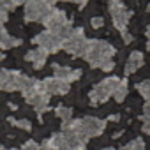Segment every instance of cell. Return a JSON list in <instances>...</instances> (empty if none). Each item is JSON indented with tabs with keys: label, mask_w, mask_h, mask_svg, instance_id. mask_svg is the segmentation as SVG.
I'll return each instance as SVG.
<instances>
[{
	"label": "cell",
	"mask_w": 150,
	"mask_h": 150,
	"mask_svg": "<svg viewBox=\"0 0 150 150\" xmlns=\"http://www.w3.org/2000/svg\"><path fill=\"white\" fill-rule=\"evenodd\" d=\"M115 48L110 44V42H106V41H97V39H90L88 41V50H87V53H85V60L92 65V67H103V64L104 62H108V60H113L111 57L115 55Z\"/></svg>",
	"instance_id": "1"
},
{
	"label": "cell",
	"mask_w": 150,
	"mask_h": 150,
	"mask_svg": "<svg viewBox=\"0 0 150 150\" xmlns=\"http://www.w3.org/2000/svg\"><path fill=\"white\" fill-rule=\"evenodd\" d=\"M118 85H120V80H118L117 76H108V78H104L101 83H97V85L90 90V94H88L90 103H92L94 106L106 103V101L113 96V92L117 90Z\"/></svg>",
	"instance_id": "2"
},
{
	"label": "cell",
	"mask_w": 150,
	"mask_h": 150,
	"mask_svg": "<svg viewBox=\"0 0 150 150\" xmlns=\"http://www.w3.org/2000/svg\"><path fill=\"white\" fill-rule=\"evenodd\" d=\"M55 11V6L51 2H42V0H32L25 4V20L27 21H39L44 23L50 14Z\"/></svg>",
	"instance_id": "3"
},
{
	"label": "cell",
	"mask_w": 150,
	"mask_h": 150,
	"mask_svg": "<svg viewBox=\"0 0 150 150\" xmlns=\"http://www.w3.org/2000/svg\"><path fill=\"white\" fill-rule=\"evenodd\" d=\"M62 48L67 53L74 55V57H85V53L88 50V39L85 37V34H83L81 28H76V30H74V34L69 39L64 41Z\"/></svg>",
	"instance_id": "4"
},
{
	"label": "cell",
	"mask_w": 150,
	"mask_h": 150,
	"mask_svg": "<svg viewBox=\"0 0 150 150\" xmlns=\"http://www.w3.org/2000/svg\"><path fill=\"white\" fill-rule=\"evenodd\" d=\"M32 42L37 44V46H39L41 50H44L46 53H57V51L62 50V44H64V41H62L58 35H55V34H51V32H48V30L37 34V35L32 39Z\"/></svg>",
	"instance_id": "5"
},
{
	"label": "cell",
	"mask_w": 150,
	"mask_h": 150,
	"mask_svg": "<svg viewBox=\"0 0 150 150\" xmlns=\"http://www.w3.org/2000/svg\"><path fill=\"white\" fill-rule=\"evenodd\" d=\"M110 13H111V21H113V25H115V28L122 34V32H125V27H127V23H129V20H131V11H127L125 9V6L122 4V2H110Z\"/></svg>",
	"instance_id": "6"
},
{
	"label": "cell",
	"mask_w": 150,
	"mask_h": 150,
	"mask_svg": "<svg viewBox=\"0 0 150 150\" xmlns=\"http://www.w3.org/2000/svg\"><path fill=\"white\" fill-rule=\"evenodd\" d=\"M80 120H81V131L88 139L96 138V136H101L104 132V127H106L104 120L96 118V117H85V118H80Z\"/></svg>",
	"instance_id": "7"
},
{
	"label": "cell",
	"mask_w": 150,
	"mask_h": 150,
	"mask_svg": "<svg viewBox=\"0 0 150 150\" xmlns=\"http://www.w3.org/2000/svg\"><path fill=\"white\" fill-rule=\"evenodd\" d=\"M41 88H42V94L46 96H62V94H67L71 90V85L65 83V81H60L57 80L55 76L53 78H46L41 81Z\"/></svg>",
	"instance_id": "8"
},
{
	"label": "cell",
	"mask_w": 150,
	"mask_h": 150,
	"mask_svg": "<svg viewBox=\"0 0 150 150\" xmlns=\"http://www.w3.org/2000/svg\"><path fill=\"white\" fill-rule=\"evenodd\" d=\"M67 23H71L69 20H67V16H65V13L64 11H58V9H55L51 14H50V18L44 21V27H46V30L48 32H51V34H58Z\"/></svg>",
	"instance_id": "9"
},
{
	"label": "cell",
	"mask_w": 150,
	"mask_h": 150,
	"mask_svg": "<svg viewBox=\"0 0 150 150\" xmlns=\"http://www.w3.org/2000/svg\"><path fill=\"white\" fill-rule=\"evenodd\" d=\"M18 78H20V72L2 69L0 71V88L6 90V92L18 90Z\"/></svg>",
	"instance_id": "10"
},
{
	"label": "cell",
	"mask_w": 150,
	"mask_h": 150,
	"mask_svg": "<svg viewBox=\"0 0 150 150\" xmlns=\"http://www.w3.org/2000/svg\"><path fill=\"white\" fill-rule=\"evenodd\" d=\"M53 72H55V78L65 83H72L76 81L81 76V71L80 69H71V67H62V65H53Z\"/></svg>",
	"instance_id": "11"
},
{
	"label": "cell",
	"mask_w": 150,
	"mask_h": 150,
	"mask_svg": "<svg viewBox=\"0 0 150 150\" xmlns=\"http://www.w3.org/2000/svg\"><path fill=\"white\" fill-rule=\"evenodd\" d=\"M145 60H143V53L141 51H132L127 58V64H125V74H132L136 72L139 67H143Z\"/></svg>",
	"instance_id": "12"
},
{
	"label": "cell",
	"mask_w": 150,
	"mask_h": 150,
	"mask_svg": "<svg viewBox=\"0 0 150 150\" xmlns=\"http://www.w3.org/2000/svg\"><path fill=\"white\" fill-rule=\"evenodd\" d=\"M27 103H28V104H32V106L35 108V111H37V113H42V111H46V110H48V103H50V96H46V94H39V92H35L34 96H30V97L27 99Z\"/></svg>",
	"instance_id": "13"
},
{
	"label": "cell",
	"mask_w": 150,
	"mask_h": 150,
	"mask_svg": "<svg viewBox=\"0 0 150 150\" xmlns=\"http://www.w3.org/2000/svg\"><path fill=\"white\" fill-rule=\"evenodd\" d=\"M25 58H27L28 62H32V65H34L35 69H41V67H42V65L46 64L48 53H46L44 50L37 48V50H32V51H28V53L25 55Z\"/></svg>",
	"instance_id": "14"
},
{
	"label": "cell",
	"mask_w": 150,
	"mask_h": 150,
	"mask_svg": "<svg viewBox=\"0 0 150 150\" xmlns=\"http://www.w3.org/2000/svg\"><path fill=\"white\" fill-rule=\"evenodd\" d=\"M21 42H23L21 39H14V37H11V35L6 32V28L0 27V50H9V48L20 46Z\"/></svg>",
	"instance_id": "15"
},
{
	"label": "cell",
	"mask_w": 150,
	"mask_h": 150,
	"mask_svg": "<svg viewBox=\"0 0 150 150\" xmlns=\"http://www.w3.org/2000/svg\"><path fill=\"white\" fill-rule=\"evenodd\" d=\"M55 113H57L58 118H62V124L72 120V110L67 108V106H57V108H55Z\"/></svg>",
	"instance_id": "16"
},
{
	"label": "cell",
	"mask_w": 150,
	"mask_h": 150,
	"mask_svg": "<svg viewBox=\"0 0 150 150\" xmlns=\"http://www.w3.org/2000/svg\"><path fill=\"white\" fill-rule=\"evenodd\" d=\"M125 96H127V81H125V80H120V85H118L117 90L113 92V99H115L117 103H122V101L125 99Z\"/></svg>",
	"instance_id": "17"
},
{
	"label": "cell",
	"mask_w": 150,
	"mask_h": 150,
	"mask_svg": "<svg viewBox=\"0 0 150 150\" xmlns=\"http://www.w3.org/2000/svg\"><path fill=\"white\" fill-rule=\"evenodd\" d=\"M136 90L143 96V99H145L146 103H150V80L138 83V85H136Z\"/></svg>",
	"instance_id": "18"
},
{
	"label": "cell",
	"mask_w": 150,
	"mask_h": 150,
	"mask_svg": "<svg viewBox=\"0 0 150 150\" xmlns=\"http://www.w3.org/2000/svg\"><path fill=\"white\" fill-rule=\"evenodd\" d=\"M9 122L13 124V125H16V127H20V129H25V131H30L32 129V124L28 122V120H14V118H9Z\"/></svg>",
	"instance_id": "19"
},
{
	"label": "cell",
	"mask_w": 150,
	"mask_h": 150,
	"mask_svg": "<svg viewBox=\"0 0 150 150\" xmlns=\"http://www.w3.org/2000/svg\"><path fill=\"white\" fill-rule=\"evenodd\" d=\"M20 6V2H4V0H0V11H4V13H9L13 9H16Z\"/></svg>",
	"instance_id": "20"
},
{
	"label": "cell",
	"mask_w": 150,
	"mask_h": 150,
	"mask_svg": "<svg viewBox=\"0 0 150 150\" xmlns=\"http://www.w3.org/2000/svg\"><path fill=\"white\" fill-rule=\"evenodd\" d=\"M141 118L145 122H150V103H145L143 106V113H141Z\"/></svg>",
	"instance_id": "21"
},
{
	"label": "cell",
	"mask_w": 150,
	"mask_h": 150,
	"mask_svg": "<svg viewBox=\"0 0 150 150\" xmlns=\"http://www.w3.org/2000/svg\"><path fill=\"white\" fill-rule=\"evenodd\" d=\"M90 23H92V27H94V28H101V27L104 25V20H103L101 16H94V18L90 20Z\"/></svg>",
	"instance_id": "22"
},
{
	"label": "cell",
	"mask_w": 150,
	"mask_h": 150,
	"mask_svg": "<svg viewBox=\"0 0 150 150\" xmlns=\"http://www.w3.org/2000/svg\"><path fill=\"white\" fill-rule=\"evenodd\" d=\"M21 150H41V145H37L35 141H28V143H25L23 145V148Z\"/></svg>",
	"instance_id": "23"
},
{
	"label": "cell",
	"mask_w": 150,
	"mask_h": 150,
	"mask_svg": "<svg viewBox=\"0 0 150 150\" xmlns=\"http://www.w3.org/2000/svg\"><path fill=\"white\" fill-rule=\"evenodd\" d=\"M101 69H103V71H113V69H115V62H113V60H108V62L103 64Z\"/></svg>",
	"instance_id": "24"
},
{
	"label": "cell",
	"mask_w": 150,
	"mask_h": 150,
	"mask_svg": "<svg viewBox=\"0 0 150 150\" xmlns=\"http://www.w3.org/2000/svg\"><path fill=\"white\" fill-rule=\"evenodd\" d=\"M7 18H9V14L7 13H4V11H0V27H2L6 21H7Z\"/></svg>",
	"instance_id": "25"
},
{
	"label": "cell",
	"mask_w": 150,
	"mask_h": 150,
	"mask_svg": "<svg viewBox=\"0 0 150 150\" xmlns=\"http://www.w3.org/2000/svg\"><path fill=\"white\" fill-rule=\"evenodd\" d=\"M122 37H124V41H125V44H129V42L132 41V35H129L127 32H122Z\"/></svg>",
	"instance_id": "26"
},
{
	"label": "cell",
	"mask_w": 150,
	"mask_h": 150,
	"mask_svg": "<svg viewBox=\"0 0 150 150\" xmlns=\"http://www.w3.org/2000/svg\"><path fill=\"white\" fill-rule=\"evenodd\" d=\"M143 132L150 134V122H145V124H143Z\"/></svg>",
	"instance_id": "27"
},
{
	"label": "cell",
	"mask_w": 150,
	"mask_h": 150,
	"mask_svg": "<svg viewBox=\"0 0 150 150\" xmlns=\"http://www.w3.org/2000/svg\"><path fill=\"white\" fill-rule=\"evenodd\" d=\"M146 41H148L146 42V48H150V25L146 27Z\"/></svg>",
	"instance_id": "28"
},
{
	"label": "cell",
	"mask_w": 150,
	"mask_h": 150,
	"mask_svg": "<svg viewBox=\"0 0 150 150\" xmlns=\"http://www.w3.org/2000/svg\"><path fill=\"white\" fill-rule=\"evenodd\" d=\"M118 118H120V117H118V115H110V117H108V120H111V122H113V120H115V122H117V120H118Z\"/></svg>",
	"instance_id": "29"
},
{
	"label": "cell",
	"mask_w": 150,
	"mask_h": 150,
	"mask_svg": "<svg viewBox=\"0 0 150 150\" xmlns=\"http://www.w3.org/2000/svg\"><path fill=\"white\" fill-rule=\"evenodd\" d=\"M120 150H131V146H129V145H127V146H122V148H120Z\"/></svg>",
	"instance_id": "30"
},
{
	"label": "cell",
	"mask_w": 150,
	"mask_h": 150,
	"mask_svg": "<svg viewBox=\"0 0 150 150\" xmlns=\"http://www.w3.org/2000/svg\"><path fill=\"white\" fill-rule=\"evenodd\" d=\"M2 58H4V55H2V51H0V60H2Z\"/></svg>",
	"instance_id": "31"
},
{
	"label": "cell",
	"mask_w": 150,
	"mask_h": 150,
	"mask_svg": "<svg viewBox=\"0 0 150 150\" xmlns=\"http://www.w3.org/2000/svg\"><path fill=\"white\" fill-rule=\"evenodd\" d=\"M103 150H115V148H103Z\"/></svg>",
	"instance_id": "32"
},
{
	"label": "cell",
	"mask_w": 150,
	"mask_h": 150,
	"mask_svg": "<svg viewBox=\"0 0 150 150\" xmlns=\"http://www.w3.org/2000/svg\"><path fill=\"white\" fill-rule=\"evenodd\" d=\"M0 150H6V148H4V146H2V145H0Z\"/></svg>",
	"instance_id": "33"
},
{
	"label": "cell",
	"mask_w": 150,
	"mask_h": 150,
	"mask_svg": "<svg viewBox=\"0 0 150 150\" xmlns=\"http://www.w3.org/2000/svg\"><path fill=\"white\" fill-rule=\"evenodd\" d=\"M11 150H18V148H11Z\"/></svg>",
	"instance_id": "34"
},
{
	"label": "cell",
	"mask_w": 150,
	"mask_h": 150,
	"mask_svg": "<svg viewBox=\"0 0 150 150\" xmlns=\"http://www.w3.org/2000/svg\"><path fill=\"white\" fill-rule=\"evenodd\" d=\"M148 13H150V6H148Z\"/></svg>",
	"instance_id": "35"
}]
</instances>
